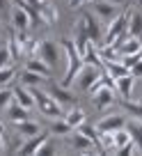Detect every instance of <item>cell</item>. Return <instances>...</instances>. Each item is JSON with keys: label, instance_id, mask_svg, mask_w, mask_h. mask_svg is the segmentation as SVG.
Returning a JSON list of instances; mask_svg holds the SVG:
<instances>
[{"label": "cell", "instance_id": "cell-9", "mask_svg": "<svg viewBox=\"0 0 142 156\" xmlns=\"http://www.w3.org/2000/svg\"><path fill=\"white\" fill-rule=\"evenodd\" d=\"M92 97H94V106L103 110V108H108V106H113V103H115V97H117V92H115L113 87H108V85H103V87L96 90Z\"/></svg>", "mask_w": 142, "mask_h": 156}, {"label": "cell", "instance_id": "cell-11", "mask_svg": "<svg viewBox=\"0 0 142 156\" xmlns=\"http://www.w3.org/2000/svg\"><path fill=\"white\" fill-rule=\"evenodd\" d=\"M126 126V117L124 115H108V117H101L96 124L99 131H117V129Z\"/></svg>", "mask_w": 142, "mask_h": 156}, {"label": "cell", "instance_id": "cell-30", "mask_svg": "<svg viewBox=\"0 0 142 156\" xmlns=\"http://www.w3.org/2000/svg\"><path fill=\"white\" fill-rule=\"evenodd\" d=\"M14 73H16V71H14V67H12V64L0 69V87H5L9 80H14Z\"/></svg>", "mask_w": 142, "mask_h": 156}, {"label": "cell", "instance_id": "cell-34", "mask_svg": "<svg viewBox=\"0 0 142 156\" xmlns=\"http://www.w3.org/2000/svg\"><path fill=\"white\" fill-rule=\"evenodd\" d=\"M9 14V0H0V16Z\"/></svg>", "mask_w": 142, "mask_h": 156}, {"label": "cell", "instance_id": "cell-18", "mask_svg": "<svg viewBox=\"0 0 142 156\" xmlns=\"http://www.w3.org/2000/svg\"><path fill=\"white\" fill-rule=\"evenodd\" d=\"M7 48H9L12 60H21V58H23V53H25V46H23V41L19 39L16 30H12V32H9V39H7Z\"/></svg>", "mask_w": 142, "mask_h": 156}, {"label": "cell", "instance_id": "cell-28", "mask_svg": "<svg viewBox=\"0 0 142 156\" xmlns=\"http://www.w3.org/2000/svg\"><path fill=\"white\" fill-rule=\"evenodd\" d=\"M14 101V90H7V87H0V115L7 112V108L12 106Z\"/></svg>", "mask_w": 142, "mask_h": 156}, {"label": "cell", "instance_id": "cell-36", "mask_svg": "<svg viewBox=\"0 0 142 156\" xmlns=\"http://www.w3.org/2000/svg\"><path fill=\"white\" fill-rule=\"evenodd\" d=\"M69 5H71V7H80V5H85V2H83V0H69Z\"/></svg>", "mask_w": 142, "mask_h": 156}, {"label": "cell", "instance_id": "cell-25", "mask_svg": "<svg viewBox=\"0 0 142 156\" xmlns=\"http://www.w3.org/2000/svg\"><path fill=\"white\" fill-rule=\"evenodd\" d=\"M126 129H128V133H131V140L137 145V149H140V154H142V122L128 119V122H126Z\"/></svg>", "mask_w": 142, "mask_h": 156}, {"label": "cell", "instance_id": "cell-40", "mask_svg": "<svg viewBox=\"0 0 142 156\" xmlns=\"http://www.w3.org/2000/svg\"><path fill=\"white\" fill-rule=\"evenodd\" d=\"M83 2H94V0H83Z\"/></svg>", "mask_w": 142, "mask_h": 156}, {"label": "cell", "instance_id": "cell-24", "mask_svg": "<svg viewBox=\"0 0 142 156\" xmlns=\"http://www.w3.org/2000/svg\"><path fill=\"white\" fill-rule=\"evenodd\" d=\"M14 126H16V131H19V136H23V138H32V136H37V133L41 131V129H39V124H37V122H32V119L19 122V124H14Z\"/></svg>", "mask_w": 142, "mask_h": 156}, {"label": "cell", "instance_id": "cell-14", "mask_svg": "<svg viewBox=\"0 0 142 156\" xmlns=\"http://www.w3.org/2000/svg\"><path fill=\"white\" fill-rule=\"evenodd\" d=\"M9 14H12V25H14V30H28L30 23H32L30 16H28V12H25L21 5H16Z\"/></svg>", "mask_w": 142, "mask_h": 156}, {"label": "cell", "instance_id": "cell-4", "mask_svg": "<svg viewBox=\"0 0 142 156\" xmlns=\"http://www.w3.org/2000/svg\"><path fill=\"white\" fill-rule=\"evenodd\" d=\"M64 140H67V145L71 147V151H76V154H85V151H96L94 142L89 140L87 136H83L78 129H74L71 133H67V136H64Z\"/></svg>", "mask_w": 142, "mask_h": 156}, {"label": "cell", "instance_id": "cell-32", "mask_svg": "<svg viewBox=\"0 0 142 156\" xmlns=\"http://www.w3.org/2000/svg\"><path fill=\"white\" fill-rule=\"evenodd\" d=\"M46 154H55V145H53V140H50V138L39 147V151H37V156H46Z\"/></svg>", "mask_w": 142, "mask_h": 156}, {"label": "cell", "instance_id": "cell-20", "mask_svg": "<svg viewBox=\"0 0 142 156\" xmlns=\"http://www.w3.org/2000/svg\"><path fill=\"white\" fill-rule=\"evenodd\" d=\"M25 69H30V71H34V73H39V76H44V78H50V73H53V69H50L41 58H30L28 62H25Z\"/></svg>", "mask_w": 142, "mask_h": 156}, {"label": "cell", "instance_id": "cell-7", "mask_svg": "<svg viewBox=\"0 0 142 156\" xmlns=\"http://www.w3.org/2000/svg\"><path fill=\"white\" fill-rule=\"evenodd\" d=\"M94 16H96L103 25H108L110 21L117 16V5H113L108 0H94Z\"/></svg>", "mask_w": 142, "mask_h": 156}, {"label": "cell", "instance_id": "cell-10", "mask_svg": "<svg viewBox=\"0 0 142 156\" xmlns=\"http://www.w3.org/2000/svg\"><path fill=\"white\" fill-rule=\"evenodd\" d=\"M48 136H50V133H41V131H39L37 136L28 138V140L19 147V154H37V151H39V147L48 140Z\"/></svg>", "mask_w": 142, "mask_h": 156}, {"label": "cell", "instance_id": "cell-26", "mask_svg": "<svg viewBox=\"0 0 142 156\" xmlns=\"http://www.w3.org/2000/svg\"><path fill=\"white\" fill-rule=\"evenodd\" d=\"M19 80H21V85H25V87H37V85H39L41 80H46V78L39 76V73H34V71H30V69H23L21 76H19Z\"/></svg>", "mask_w": 142, "mask_h": 156}, {"label": "cell", "instance_id": "cell-12", "mask_svg": "<svg viewBox=\"0 0 142 156\" xmlns=\"http://www.w3.org/2000/svg\"><path fill=\"white\" fill-rule=\"evenodd\" d=\"M133 85H135V78H133L131 73H126V76H119V78H115V92H117L122 99H131Z\"/></svg>", "mask_w": 142, "mask_h": 156}, {"label": "cell", "instance_id": "cell-33", "mask_svg": "<svg viewBox=\"0 0 142 156\" xmlns=\"http://www.w3.org/2000/svg\"><path fill=\"white\" fill-rule=\"evenodd\" d=\"M128 73H131L133 78H140V76H142V60H137V62L128 69Z\"/></svg>", "mask_w": 142, "mask_h": 156}, {"label": "cell", "instance_id": "cell-15", "mask_svg": "<svg viewBox=\"0 0 142 156\" xmlns=\"http://www.w3.org/2000/svg\"><path fill=\"white\" fill-rule=\"evenodd\" d=\"M83 62H85V64H92V67L103 69L101 51H99V46L94 44V41H89V44H87V48H85V53H83Z\"/></svg>", "mask_w": 142, "mask_h": 156}, {"label": "cell", "instance_id": "cell-31", "mask_svg": "<svg viewBox=\"0 0 142 156\" xmlns=\"http://www.w3.org/2000/svg\"><path fill=\"white\" fill-rule=\"evenodd\" d=\"M9 64H12L9 48H7V46H0V69H2V67H9Z\"/></svg>", "mask_w": 142, "mask_h": 156}, {"label": "cell", "instance_id": "cell-13", "mask_svg": "<svg viewBox=\"0 0 142 156\" xmlns=\"http://www.w3.org/2000/svg\"><path fill=\"white\" fill-rule=\"evenodd\" d=\"M71 39H74V44H76V48H78V53L83 55L85 53V48H87V44H89V37H87V30H85V23H83V19L76 23V28H74V34H71Z\"/></svg>", "mask_w": 142, "mask_h": 156}, {"label": "cell", "instance_id": "cell-29", "mask_svg": "<svg viewBox=\"0 0 142 156\" xmlns=\"http://www.w3.org/2000/svg\"><path fill=\"white\" fill-rule=\"evenodd\" d=\"M71 131H74V129L64 122V117H57L53 122V126H50V133H53V136H67V133H71Z\"/></svg>", "mask_w": 142, "mask_h": 156}, {"label": "cell", "instance_id": "cell-5", "mask_svg": "<svg viewBox=\"0 0 142 156\" xmlns=\"http://www.w3.org/2000/svg\"><path fill=\"white\" fill-rule=\"evenodd\" d=\"M101 71H103V69H99V67H92V64H83V67H80V71H78V76L74 78L76 87H78L80 92H87L89 85H92L94 80L101 76Z\"/></svg>", "mask_w": 142, "mask_h": 156}, {"label": "cell", "instance_id": "cell-38", "mask_svg": "<svg viewBox=\"0 0 142 156\" xmlns=\"http://www.w3.org/2000/svg\"><path fill=\"white\" fill-rule=\"evenodd\" d=\"M108 2H113V5H117V7H119V5H124L126 0H108Z\"/></svg>", "mask_w": 142, "mask_h": 156}, {"label": "cell", "instance_id": "cell-37", "mask_svg": "<svg viewBox=\"0 0 142 156\" xmlns=\"http://www.w3.org/2000/svg\"><path fill=\"white\" fill-rule=\"evenodd\" d=\"M28 2H30V5H34V7H39V5H44L46 0H28Z\"/></svg>", "mask_w": 142, "mask_h": 156}, {"label": "cell", "instance_id": "cell-16", "mask_svg": "<svg viewBox=\"0 0 142 156\" xmlns=\"http://www.w3.org/2000/svg\"><path fill=\"white\" fill-rule=\"evenodd\" d=\"M14 101L19 103V106L28 108V110H32L37 103H34V97L32 92H30V87H25V85H19V87L14 90Z\"/></svg>", "mask_w": 142, "mask_h": 156}, {"label": "cell", "instance_id": "cell-21", "mask_svg": "<svg viewBox=\"0 0 142 156\" xmlns=\"http://www.w3.org/2000/svg\"><path fill=\"white\" fill-rule=\"evenodd\" d=\"M62 117H64V122H67L71 129H78L80 124L85 122V112L80 110V108H76V106H71L69 110H64V115H62Z\"/></svg>", "mask_w": 142, "mask_h": 156}, {"label": "cell", "instance_id": "cell-6", "mask_svg": "<svg viewBox=\"0 0 142 156\" xmlns=\"http://www.w3.org/2000/svg\"><path fill=\"white\" fill-rule=\"evenodd\" d=\"M83 23H85V30H87L89 41H94L96 46H101V44H103V28H101V21H99L94 14H85V16H83Z\"/></svg>", "mask_w": 142, "mask_h": 156}, {"label": "cell", "instance_id": "cell-19", "mask_svg": "<svg viewBox=\"0 0 142 156\" xmlns=\"http://www.w3.org/2000/svg\"><path fill=\"white\" fill-rule=\"evenodd\" d=\"M128 34L142 39V12L137 9H128Z\"/></svg>", "mask_w": 142, "mask_h": 156}, {"label": "cell", "instance_id": "cell-27", "mask_svg": "<svg viewBox=\"0 0 142 156\" xmlns=\"http://www.w3.org/2000/svg\"><path fill=\"white\" fill-rule=\"evenodd\" d=\"M113 136H115V154H117V151L122 149L126 142H131V133H128L126 126H124V129H117V131H113Z\"/></svg>", "mask_w": 142, "mask_h": 156}, {"label": "cell", "instance_id": "cell-39", "mask_svg": "<svg viewBox=\"0 0 142 156\" xmlns=\"http://www.w3.org/2000/svg\"><path fill=\"white\" fill-rule=\"evenodd\" d=\"M0 133H5V124L2 122H0Z\"/></svg>", "mask_w": 142, "mask_h": 156}, {"label": "cell", "instance_id": "cell-1", "mask_svg": "<svg viewBox=\"0 0 142 156\" xmlns=\"http://www.w3.org/2000/svg\"><path fill=\"white\" fill-rule=\"evenodd\" d=\"M30 92H32V97H34V103H37V108H39V110L44 112L46 117H50V119H57V117L64 115V108L60 106V103L55 101V99L50 97L48 92H41V90H37V87H30Z\"/></svg>", "mask_w": 142, "mask_h": 156}, {"label": "cell", "instance_id": "cell-8", "mask_svg": "<svg viewBox=\"0 0 142 156\" xmlns=\"http://www.w3.org/2000/svg\"><path fill=\"white\" fill-rule=\"evenodd\" d=\"M48 94L64 108V110H69V108L76 103V99H74V94L69 92V87H62V85H53V87L48 90Z\"/></svg>", "mask_w": 142, "mask_h": 156}, {"label": "cell", "instance_id": "cell-22", "mask_svg": "<svg viewBox=\"0 0 142 156\" xmlns=\"http://www.w3.org/2000/svg\"><path fill=\"white\" fill-rule=\"evenodd\" d=\"M7 117H9L14 124H19V122L30 119V110H28V108H23V106H19L16 101H12V106L7 108Z\"/></svg>", "mask_w": 142, "mask_h": 156}, {"label": "cell", "instance_id": "cell-17", "mask_svg": "<svg viewBox=\"0 0 142 156\" xmlns=\"http://www.w3.org/2000/svg\"><path fill=\"white\" fill-rule=\"evenodd\" d=\"M103 71L108 73L110 78H119V76H126L128 69L122 64L119 58H115V60H103Z\"/></svg>", "mask_w": 142, "mask_h": 156}, {"label": "cell", "instance_id": "cell-23", "mask_svg": "<svg viewBox=\"0 0 142 156\" xmlns=\"http://www.w3.org/2000/svg\"><path fill=\"white\" fill-rule=\"evenodd\" d=\"M37 9H39V14H41L44 25H50V23H55V21H57V12H55V5L50 2V0H46L44 5H39Z\"/></svg>", "mask_w": 142, "mask_h": 156}, {"label": "cell", "instance_id": "cell-2", "mask_svg": "<svg viewBox=\"0 0 142 156\" xmlns=\"http://www.w3.org/2000/svg\"><path fill=\"white\" fill-rule=\"evenodd\" d=\"M128 12L126 14H117L113 21L108 23V30L103 32V44L101 46H113L115 41H119L122 37L128 34Z\"/></svg>", "mask_w": 142, "mask_h": 156}, {"label": "cell", "instance_id": "cell-3", "mask_svg": "<svg viewBox=\"0 0 142 156\" xmlns=\"http://www.w3.org/2000/svg\"><path fill=\"white\" fill-rule=\"evenodd\" d=\"M37 58H41L50 69H55L60 62H62V46H60V41H53V39H41Z\"/></svg>", "mask_w": 142, "mask_h": 156}, {"label": "cell", "instance_id": "cell-35", "mask_svg": "<svg viewBox=\"0 0 142 156\" xmlns=\"http://www.w3.org/2000/svg\"><path fill=\"white\" fill-rule=\"evenodd\" d=\"M5 149H7V147H5V133H0V154H2Z\"/></svg>", "mask_w": 142, "mask_h": 156}]
</instances>
